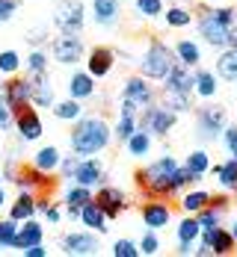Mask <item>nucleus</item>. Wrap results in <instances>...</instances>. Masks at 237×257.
<instances>
[{
	"instance_id": "obj_1",
	"label": "nucleus",
	"mask_w": 237,
	"mask_h": 257,
	"mask_svg": "<svg viewBox=\"0 0 237 257\" xmlns=\"http://www.w3.org/2000/svg\"><path fill=\"white\" fill-rule=\"evenodd\" d=\"M110 136H113V130L101 115L77 118V124L71 130V151L77 157H95L110 145Z\"/></svg>"
},
{
	"instance_id": "obj_2",
	"label": "nucleus",
	"mask_w": 237,
	"mask_h": 257,
	"mask_svg": "<svg viewBox=\"0 0 237 257\" xmlns=\"http://www.w3.org/2000/svg\"><path fill=\"white\" fill-rule=\"evenodd\" d=\"M175 172H178V163L172 157H160L151 166H145L139 172V186L145 189V195L151 198H166L172 192H178V183H175Z\"/></svg>"
},
{
	"instance_id": "obj_3",
	"label": "nucleus",
	"mask_w": 237,
	"mask_h": 257,
	"mask_svg": "<svg viewBox=\"0 0 237 257\" xmlns=\"http://www.w3.org/2000/svg\"><path fill=\"white\" fill-rule=\"evenodd\" d=\"M234 9L219 6V9H199V33L211 48H228V36H231V24H234Z\"/></svg>"
},
{
	"instance_id": "obj_4",
	"label": "nucleus",
	"mask_w": 237,
	"mask_h": 257,
	"mask_svg": "<svg viewBox=\"0 0 237 257\" xmlns=\"http://www.w3.org/2000/svg\"><path fill=\"white\" fill-rule=\"evenodd\" d=\"M175 65V53L172 48H166L163 42H148L145 53L139 56V74L145 80H163L169 74V68Z\"/></svg>"
},
{
	"instance_id": "obj_5",
	"label": "nucleus",
	"mask_w": 237,
	"mask_h": 257,
	"mask_svg": "<svg viewBox=\"0 0 237 257\" xmlns=\"http://www.w3.org/2000/svg\"><path fill=\"white\" fill-rule=\"evenodd\" d=\"M175 121H178V112H172L169 106H163V103H148V106H142V112L136 115V127L145 130L148 136H166L169 130L175 127Z\"/></svg>"
},
{
	"instance_id": "obj_6",
	"label": "nucleus",
	"mask_w": 237,
	"mask_h": 257,
	"mask_svg": "<svg viewBox=\"0 0 237 257\" xmlns=\"http://www.w3.org/2000/svg\"><path fill=\"white\" fill-rule=\"evenodd\" d=\"M53 24L65 36H80L83 30V3L80 0H59L53 9Z\"/></svg>"
},
{
	"instance_id": "obj_7",
	"label": "nucleus",
	"mask_w": 237,
	"mask_h": 257,
	"mask_svg": "<svg viewBox=\"0 0 237 257\" xmlns=\"http://www.w3.org/2000/svg\"><path fill=\"white\" fill-rule=\"evenodd\" d=\"M68 178L74 180L77 186H101V180H104V166H101V160H95V157H80L77 163H74V169L68 172Z\"/></svg>"
},
{
	"instance_id": "obj_8",
	"label": "nucleus",
	"mask_w": 237,
	"mask_h": 257,
	"mask_svg": "<svg viewBox=\"0 0 237 257\" xmlns=\"http://www.w3.org/2000/svg\"><path fill=\"white\" fill-rule=\"evenodd\" d=\"M199 136L202 139H216L225 130V109L222 106H199Z\"/></svg>"
},
{
	"instance_id": "obj_9",
	"label": "nucleus",
	"mask_w": 237,
	"mask_h": 257,
	"mask_svg": "<svg viewBox=\"0 0 237 257\" xmlns=\"http://www.w3.org/2000/svg\"><path fill=\"white\" fill-rule=\"evenodd\" d=\"M51 53H53L56 62L74 65V62L83 59V42H80V36H65V33H59L51 45Z\"/></svg>"
},
{
	"instance_id": "obj_10",
	"label": "nucleus",
	"mask_w": 237,
	"mask_h": 257,
	"mask_svg": "<svg viewBox=\"0 0 237 257\" xmlns=\"http://www.w3.org/2000/svg\"><path fill=\"white\" fill-rule=\"evenodd\" d=\"M122 98L125 101H131L133 106H148V103H154V89H151V83H145V77L139 74V77H131L125 80V89H122Z\"/></svg>"
},
{
	"instance_id": "obj_11",
	"label": "nucleus",
	"mask_w": 237,
	"mask_h": 257,
	"mask_svg": "<svg viewBox=\"0 0 237 257\" xmlns=\"http://www.w3.org/2000/svg\"><path fill=\"white\" fill-rule=\"evenodd\" d=\"M3 103L12 109V112H18V109H24L27 103H30V80H21V77H12L6 86H3Z\"/></svg>"
},
{
	"instance_id": "obj_12",
	"label": "nucleus",
	"mask_w": 237,
	"mask_h": 257,
	"mask_svg": "<svg viewBox=\"0 0 237 257\" xmlns=\"http://www.w3.org/2000/svg\"><path fill=\"white\" fill-rule=\"evenodd\" d=\"M193 86H196V77L190 74V68L175 62L169 68V74L163 77V92H181V95H193Z\"/></svg>"
},
{
	"instance_id": "obj_13",
	"label": "nucleus",
	"mask_w": 237,
	"mask_h": 257,
	"mask_svg": "<svg viewBox=\"0 0 237 257\" xmlns=\"http://www.w3.org/2000/svg\"><path fill=\"white\" fill-rule=\"evenodd\" d=\"M15 127H18V133H21V139H24V142H33V139H39V136L45 133L39 112H36L30 103H27L24 109H18V112H15Z\"/></svg>"
},
{
	"instance_id": "obj_14",
	"label": "nucleus",
	"mask_w": 237,
	"mask_h": 257,
	"mask_svg": "<svg viewBox=\"0 0 237 257\" xmlns=\"http://www.w3.org/2000/svg\"><path fill=\"white\" fill-rule=\"evenodd\" d=\"M30 103L36 106H53V86L48 80V71H39V74H30Z\"/></svg>"
},
{
	"instance_id": "obj_15",
	"label": "nucleus",
	"mask_w": 237,
	"mask_h": 257,
	"mask_svg": "<svg viewBox=\"0 0 237 257\" xmlns=\"http://www.w3.org/2000/svg\"><path fill=\"white\" fill-rule=\"evenodd\" d=\"M92 198H95V204L104 210L107 219H119V213L125 210V195H122L116 186H101Z\"/></svg>"
},
{
	"instance_id": "obj_16",
	"label": "nucleus",
	"mask_w": 237,
	"mask_h": 257,
	"mask_svg": "<svg viewBox=\"0 0 237 257\" xmlns=\"http://www.w3.org/2000/svg\"><path fill=\"white\" fill-rule=\"evenodd\" d=\"M199 239L211 248L213 254H231L234 251V236H231V231H222V228H211V231H202L199 233Z\"/></svg>"
},
{
	"instance_id": "obj_17",
	"label": "nucleus",
	"mask_w": 237,
	"mask_h": 257,
	"mask_svg": "<svg viewBox=\"0 0 237 257\" xmlns=\"http://www.w3.org/2000/svg\"><path fill=\"white\" fill-rule=\"evenodd\" d=\"M42 236H45V228L30 216L24 219V225L18 222V231H15V239H12V248H18V251H24L27 245H36V242H42Z\"/></svg>"
},
{
	"instance_id": "obj_18",
	"label": "nucleus",
	"mask_w": 237,
	"mask_h": 257,
	"mask_svg": "<svg viewBox=\"0 0 237 257\" xmlns=\"http://www.w3.org/2000/svg\"><path fill=\"white\" fill-rule=\"evenodd\" d=\"M142 222H145L148 231H160V228H166L172 222V210L166 204H160V201H148L142 207Z\"/></svg>"
},
{
	"instance_id": "obj_19",
	"label": "nucleus",
	"mask_w": 237,
	"mask_h": 257,
	"mask_svg": "<svg viewBox=\"0 0 237 257\" xmlns=\"http://www.w3.org/2000/svg\"><path fill=\"white\" fill-rule=\"evenodd\" d=\"M122 12V0H92V18L101 27H113L119 21Z\"/></svg>"
},
{
	"instance_id": "obj_20",
	"label": "nucleus",
	"mask_w": 237,
	"mask_h": 257,
	"mask_svg": "<svg viewBox=\"0 0 237 257\" xmlns=\"http://www.w3.org/2000/svg\"><path fill=\"white\" fill-rule=\"evenodd\" d=\"M62 251L65 254H95L98 251V239L92 233H68L62 239Z\"/></svg>"
},
{
	"instance_id": "obj_21",
	"label": "nucleus",
	"mask_w": 237,
	"mask_h": 257,
	"mask_svg": "<svg viewBox=\"0 0 237 257\" xmlns=\"http://www.w3.org/2000/svg\"><path fill=\"white\" fill-rule=\"evenodd\" d=\"M113 62H116V53L110 51V48H95V51H89V59H86L92 77H107L110 68H113Z\"/></svg>"
},
{
	"instance_id": "obj_22",
	"label": "nucleus",
	"mask_w": 237,
	"mask_h": 257,
	"mask_svg": "<svg viewBox=\"0 0 237 257\" xmlns=\"http://www.w3.org/2000/svg\"><path fill=\"white\" fill-rule=\"evenodd\" d=\"M77 219L86 225V228H89V231H98V233H104L107 231V222H110V219L104 216V210L95 204V198H92V201H86V204L80 207V216H77Z\"/></svg>"
},
{
	"instance_id": "obj_23",
	"label": "nucleus",
	"mask_w": 237,
	"mask_h": 257,
	"mask_svg": "<svg viewBox=\"0 0 237 257\" xmlns=\"http://www.w3.org/2000/svg\"><path fill=\"white\" fill-rule=\"evenodd\" d=\"M65 86H68V95H71V98H77V101L95 95V77H92L89 71H77V74H71Z\"/></svg>"
},
{
	"instance_id": "obj_24",
	"label": "nucleus",
	"mask_w": 237,
	"mask_h": 257,
	"mask_svg": "<svg viewBox=\"0 0 237 257\" xmlns=\"http://www.w3.org/2000/svg\"><path fill=\"white\" fill-rule=\"evenodd\" d=\"M59 160H62V154H59L53 145H48V148H39V151H36V157H33V169H36L39 175H51L53 169H59Z\"/></svg>"
},
{
	"instance_id": "obj_25",
	"label": "nucleus",
	"mask_w": 237,
	"mask_h": 257,
	"mask_svg": "<svg viewBox=\"0 0 237 257\" xmlns=\"http://www.w3.org/2000/svg\"><path fill=\"white\" fill-rule=\"evenodd\" d=\"M86 201H92V189L89 186H71L68 192H65V213L71 216V219H77L80 216V207L86 204Z\"/></svg>"
},
{
	"instance_id": "obj_26",
	"label": "nucleus",
	"mask_w": 237,
	"mask_h": 257,
	"mask_svg": "<svg viewBox=\"0 0 237 257\" xmlns=\"http://www.w3.org/2000/svg\"><path fill=\"white\" fill-rule=\"evenodd\" d=\"M172 53H175V62H181V65H187V68H196V65L202 62V51H199V45L190 42V39H181Z\"/></svg>"
},
{
	"instance_id": "obj_27",
	"label": "nucleus",
	"mask_w": 237,
	"mask_h": 257,
	"mask_svg": "<svg viewBox=\"0 0 237 257\" xmlns=\"http://www.w3.org/2000/svg\"><path fill=\"white\" fill-rule=\"evenodd\" d=\"M216 74L222 80H237V48L234 45H228V48H222L219 53V59H216Z\"/></svg>"
},
{
	"instance_id": "obj_28",
	"label": "nucleus",
	"mask_w": 237,
	"mask_h": 257,
	"mask_svg": "<svg viewBox=\"0 0 237 257\" xmlns=\"http://www.w3.org/2000/svg\"><path fill=\"white\" fill-rule=\"evenodd\" d=\"M33 213H36V198H33L30 189H24V192L15 198V204H12V210H9V216H12L15 222H24V219H30Z\"/></svg>"
},
{
	"instance_id": "obj_29",
	"label": "nucleus",
	"mask_w": 237,
	"mask_h": 257,
	"mask_svg": "<svg viewBox=\"0 0 237 257\" xmlns=\"http://www.w3.org/2000/svg\"><path fill=\"white\" fill-rule=\"evenodd\" d=\"M125 145H128V154L131 157H145L148 151H151V136L145 133V130H133L131 136L125 139Z\"/></svg>"
},
{
	"instance_id": "obj_30",
	"label": "nucleus",
	"mask_w": 237,
	"mask_h": 257,
	"mask_svg": "<svg viewBox=\"0 0 237 257\" xmlns=\"http://www.w3.org/2000/svg\"><path fill=\"white\" fill-rule=\"evenodd\" d=\"M213 175H216V180H219V186H222V189H231V192H234V189H237V160L231 157L228 163L213 166Z\"/></svg>"
},
{
	"instance_id": "obj_31",
	"label": "nucleus",
	"mask_w": 237,
	"mask_h": 257,
	"mask_svg": "<svg viewBox=\"0 0 237 257\" xmlns=\"http://www.w3.org/2000/svg\"><path fill=\"white\" fill-rule=\"evenodd\" d=\"M53 115L59 118V121H77L80 115H83V106H80L77 98H68V101H59L51 106Z\"/></svg>"
},
{
	"instance_id": "obj_32",
	"label": "nucleus",
	"mask_w": 237,
	"mask_h": 257,
	"mask_svg": "<svg viewBox=\"0 0 237 257\" xmlns=\"http://www.w3.org/2000/svg\"><path fill=\"white\" fill-rule=\"evenodd\" d=\"M211 204V192H205V189H196V192H187L184 198H181V210L190 213V216H196L202 207Z\"/></svg>"
},
{
	"instance_id": "obj_33",
	"label": "nucleus",
	"mask_w": 237,
	"mask_h": 257,
	"mask_svg": "<svg viewBox=\"0 0 237 257\" xmlns=\"http://www.w3.org/2000/svg\"><path fill=\"white\" fill-rule=\"evenodd\" d=\"M184 166L196 175V180H202V175H208V172H211V157H208V151H190Z\"/></svg>"
},
{
	"instance_id": "obj_34",
	"label": "nucleus",
	"mask_w": 237,
	"mask_h": 257,
	"mask_svg": "<svg viewBox=\"0 0 237 257\" xmlns=\"http://www.w3.org/2000/svg\"><path fill=\"white\" fill-rule=\"evenodd\" d=\"M193 77H196V86H193L196 95H202V98H213L216 95V74L213 71H196Z\"/></svg>"
},
{
	"instance_id": "obj_35",
	"label": "nucleus",
	"mask_w": 237,
	"mask_h": 257,
	"mask_svg": "<svg viewBox=\"0 0 237 257\" xmlns=\"http://www.w3.org/2000/svg\"><path fill=\"white\" fill-rule=\"evenodd\" d=\"M196 219H199L202 231H211V228H219V222H222V207H216V204L202 207V210L196 213Z\"/></svg>"
},
{
	"instance_id": "obj_36",
	"label": "nucleus",
	"mask_w": 237,
	"mask_h": 257,
	"mask_svg": "<svg viewBox=\"0 0 237 257\" xmlns=\"http://www.w3.org/2000/svg\"><path fill=\"white\" fill-rule=\"evenodd\" d=\"M202 233V225L196 216H187L184 222H178V242H196Z\"/></svg>"
},
{
	"instance_id": "obj_37",
	"label": "nucleus",
	"mask_w": 237,
	"mask_h": 257,
	"mask_svg": "<svg viewBox=\"0 0 237 257\" xmlns=\"http://www.w3.org/2000/svg\"><path fill=\"white\" fill-rule=\"evenodd\" d=\"M163 106H169L172 112H187L193 101H190V95H181V92H163Z\"/></svg>"
},
{
	"instance_id": "obj_38",
	"label": "nucleus",
	"mask_w": 237,
	"mask_h": 257,
	"mask_svg": "<svg viewBox=\"0 0 237 257\" xmlns=\"http://www.w3.org/2000/svg\"><path fill=\"white\" fill-rule=\"evenodd\" d=\"M193 21V12L184 9V6H172V9H166V24L169 27H190Z\"/></svg>"
},
{
	"instance_id": "obj_39",
	"label": "nucleus",
	"mask_w": 237,
	"mask_h": 257,
	"mask_svg": "<svg viewBox=\"0 0 237 257\" xmlns=\"http://www.w3.org/2000/svg\"><path fill=\"white\" fill-rule=\"evenodd\" d=\"M133 130H136V115H128V112H119V121H116V136H119V142H125L128 136H131Z\"/></svg>"
},
{
	"instance_id": "obj_40",
	"label": "nucleus",
	"mask_w": 237,
	"mask_h": 257,
	"mask_svg": "<svg viewBox=\"0 0 237 257\" xmlns=\"http://www.w3.org/2000/svg\"><path fill=\"white\" fill-rule=\"evenodd\" d=\"M15 231H18V222L9 216L0 222V248H12V239H15Z\"/></svg>"
},
{
	"instance_id": "obj_41",
	"label": "nucleus",
	"mask_w": 237,
	"mask_h": 257,
	"mask_svg": "<svg viewBox=\"0 0 237 257\" xmlns=\"http://www.w3.org/2000/svg\"><path fill=\"white\" fill-rule=\"evenodd\" d=\"M21 68V56L15 51H3L0 53V74H15Z\"/></svg>"
},
{
	"instance_id": "obj_42",
	"label": "nucleus",
	"mask_w": 237,
	"mask_h": 257,
	"mask_svg": "<svg viewBox=\"0 0 237 257\" xmlns=\"http://www.w3.org/2000/svg\"><path fill=\"white\" fill-rule=\"evenodd\" d=\"M133 6L145 18H157L160 12H163V0H133Z\"/></svg>"
},
{
	"instance_id": "obj_43",
	"label": "nucleus",
	"mask_w": 237,
	"mask_h": 257,
	"mask_svg": "<svg viewBox=\"0 0 237 257\" xmlns=\"http://www.w3.org/2000/svg\"><path fill=\"white\" fill-rule=\"evenodd\" d=\"M27 68H30V74L48 71V53L45 51H33L30 56H27Z\"/></svg>"
},
{
	"instance_id": "obj_44",
	"label": "nucleus",
	"mask_w": 237,
	"mask_h": 257,
	"mask_svg": "<svg viewBox=\"0 0 237 257\" xmlns=\"http://www.w3.org/2000/svg\"><path fill=\"white\" fill-rule=\"evenodd\" d=\"M113 254H116V257H139V245L131 242V239H116Z\"/></svg>"
},
{
	"instance_id": "obj_45",
	"label": "nucleus",
	"mask_w": 237,
	"mask_h": 257,
	"mask_svg": "<svg viewBox=\"0 0 237 257\" xmlns=\"http://www.w3.org/2000/svg\"><path fill=\"white\" fill-rule=\"evenodd\" d=\"M157 248H160V239L154 236V231L145 233L142 242H139V254H157Z\"/></svg>"
},
{
	"instance_id": "obj_46",
	"label": "nucleus",
	"mask_w": 237,
	"mask_h": 257,
	"mask_svg": "<svg viewBox=\"0 0 237 257\" xmlns=\"http://www.w3.org/2000/svg\"><path fill=\"white\" fill-rule=\"evenodd\" d=\"M222 139H225V145H228V154H234L237 160V124H225V130H222Z\"/></svg>"
},
{
	"instance_id": "obj_47",
	"label": "nucleus",
	"mask_w": 237,
	"mask_h": 257,
	"mask_svg": "<svg viewBox=\"0 0 237 257\" xmlns=\"http://www.w3.org/2000/svg\"><path fill=\"white\" fill-rule=\"evenodd\" d=\"M15 9H18V0H0V24L9 21L15 15Z\"/></svg>"
},
{
	"instance_id": "obj_48",
	"label": "nucleus",
	"mask_w": 237,
	"mask_h": 257,
	"mask_svg": "<svg viewBox=\"0 0 237 257\" xmlns=\"http://www.w3.org/2000/svg\"><path fill=\"white\" fill-rule=\"evenodd\" d=\"M9 124H12V109H9V106L3 103V98H0V130L9 127Z\"/></svg>"
},
{
	"instance_id": "obj_49",
	"label": "nucleus",
	"mask_w": 237,
	"mask_h": 257,
	"mask_svg": "<svg viewBox=\"0 0 237 257\" xmlns=\"http://www.w3.org/2000/svg\"><path fill=\"white\" fill-rule=\"evenodd\" d=\"M24 254L27 257H45V254H48V248H42V242H36V245H27Z\"/></svg>"
},
{
	"instance_id": "obj_50",
	"label": "nucleus",
	"mask_w": 237,
	"mask_h": 257,
	"mask_svg": "<svg viewBox=\"0 0 237 257\" xmlns=\"http://www.w3.org/2000/svg\"><path fill=\"white\" fill-rule=\"evenodd\" d=\"M178 254H193V242H178Z\"/></svg>"
},
{
	"instance_id": "obj_51",
	"label": "nucleus",
	"mask_w": 237,
	"mask_h": 257,
	"mask_svg": "<svg viewBox=\"0 0 237 257\" xmlns=\"http://www.w3.org/2000/svg\"><path fill=\"white\" fill-rule=\"evenodd\" d=\"M193 251H196V254H202V257H211V254H213V251L208 248V245H205V242H199V248H193Z\"/></svg>"
},
{
	"instance_id": "obj_52",
	"label": "nucleus",
	"mask_w": 237,
	"mask_h": 257,
	"mask_svg": "<svg viewBox=\"0 0 237 257\" xmlns=\"http://www.w3.org/2000/svg\"><path fill=\"white\" fill-rule=\"evenodd\" d=\"M228 45L237 48V15H234V24H231V36H228Z\"/></svg>"
},
{
	"instance_id": "obj_53",
	"label": "nucleus",
	"mask_w": 237,
	"mask_h": 257,
	"mask_svg": "<svg viewBox=\"0 0 237 257\" xmlns=\"http://www.w3.org/2000/svg\"><path fill=\"white\" fill-rule=\"evenodd\" d=\"M6 207V192H3V172H0V210Z\"/></svg>"
},
{
	"instance_id": "obj_54",
	"label": "nucleus",
	"mask_w": 237,
	"mask_h": 257,
	"mask_svg": "<svg viewBox=\"0 0 237 257\" xmlns=\"http://www.w3.org/2000/svg\"><path fill=\"white\" fill-rule=\"evenodd\" d=\"M231 236H234V242H237V222L231 225Z\"/></svg>"
},
{
	"instance_id": "obj_55",
	"label": "nucleus",
	"mask_w": 237,
	"mask_h": 257,
	"mask_svg": "<svg viewBox=\"0 0 237 257\" xmlns=\"http://www.w3.org/2000/svg\"><path fill=\"white\" fill-rule=\"evenodd\" d=\"M234 192H237V189H234Z\"/></svg>"
}]
</instances>
